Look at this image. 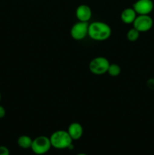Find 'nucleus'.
<instances>
[{
	"label": "nucleus",
	"mask_w": 154,
	"mask_h": 155,
	"mask_svg": "<svg viewBox=\"0 0 154 155\" xmlns=\"http://www.w3.org/2000/svg\"><path fill=\"white\" fill-rule=\"evenodd\" d=\"M1 99H2V95H1V92H0V101H1Z\"/></svg>",
	"instance_id": "18"
},
{
	"label": "nucleus",
	"mask_w": 154,
	"mask_h": 155,
	"mask_svg": "<svg viewBox=\"0 0 154 155\" xmlns=\"http://www.w3.org/2000/svg\"><path fill=\"white\" fill-rule=\"evenodd\" d=\"M107 73L112 77H117L121 73V68L117 64H110Z\"/></svg>",
	"instance_id": "12"
},
{
	"label": "nucleus",
	"mask_w": 154,
	"mask_h": 155,
	"mask_svg": "<svg viewBox=\"0 0 154 155\" xmlns=\"http://www.w3.org/2000/svg\"><path fill=\"white\" fill-rule=\"evenodd\" d=\"M32 143H33V139L28 136L23 135L21 136L18 139V145L20 148H24V149H28L31 148Z\"/></svg>",
	"instance_id": "11"
},
{
	"label": "nucleus",
	"mask_w": 154,
	"mask_h": 155,
	"mask_svg": "<svg viewBox=\"0 0 154 155\" xmlns=\"http://www.w3.org/2000/svg\"><path fill=\"white\" fill-rule=\"evenodd\" d=\"M67 132L72 140H78L83 135L82 126L79 123H72L68 127Z\"/></svg>",
	"instance_id": "9"
},
{
	"label": "nucleus",
	"mask_w": 154,
	"mask_h": 155,
	"mask_svg": "<svg viewBox=\"0 0 154 155\" xmlns=\"http://www.w3.org/2000/svg\"><path fill=\"white\" fill-rule=\"evenodd\" d=\"M51 148L50 138L45 136H40L33 140L31 150L34 154L42 155L48 153Z\"/></svg>",
	"instance_id": "3"
},
{
	"label": "nucleus",
	"mask_w": 154,
	"mask_h": 155,
	"mask_svg": "<svg viewBox=\"0 0 154 155\" xmlns=\"http://www.w3.org/2000/svg\"><path fill=\"white\" fill-rule=\"evenodd\" d=\"M76 155H88V154H85V153H79V154H76Z\"/></svg>",
	"instance_id": "17"
},
{
	"label": "nucleus",
	"mask_w": 154,
	"mask_h": 155,
	"mask_svg": "<svg viewBox=\"0 0 154 155\" xmlns=\"http://www.w3.org/2000/svg\"><path fill=\"white\" fill-rule=\"evenodd\" d=\"M88 22L78 21L72 25L70 30V35L75 40H82L88 36Z\"/></svg>",
	"instance_id": "6"
},
{
	"label": "nucleus",
	"mask_w": 154,
	"mask_h": 155,
	"mask_svg": "<svg viewBox=\"0 0 154 155\" xmlns=\"http://www.w3.org/2000/svg\"><path fill=\"white\" fill-rule=\"evenodd\" d=\"M132 8L137 15H149L153 10L154 4L152 0H137L133 4Z\"/></svg>",
	"instance_id": "7"
},
{
	"label": "nucleus",
	"mask_w": 154,
	"mask_h": 155,
	"mask_svg": "<svg viewBox=\"0 0 154 155\" xmlns=\"http://www.w3.org/2000/svg\"><path fill=\"white\" fill-rule=\"evenodd\" d=\"M5 114H6V111L5 107H3V106L0 105V119L4 117L5 116Z\"/></svg>",
	"instance_id": "16"
},
{
	"label": "nucleus",
	"mask_w": 154,
	"mask_h": 155,
	"mask_svg": "<svg viewBox=\"0 0 154 155\" xmlns=\"http://www.w3.org/2000/svg\"><path fill=\"white\" fill-rule=\"evenodd\" d=\"M92 15L91 9L87 5H80L75 10V16L79 21L88 22Z\"/></svg>",
	"instance_id": "8"
},
{
	"label": "nucleus",
	"mask_w": 154,
	"mask_h": 155,
	"mask_svg": "<svg viewBox=\"0 0 154 155\" xmlns=\"http://www.w3.org/2000/svg\"><path fill=\"white\" fill-rule=\"evenodd\" d=\"M137 14L133 8H125L121 13V20L125 24H133L135 20Z\"/></svg>",
	"instance_id": "10"
},
{
	"label": "nucleus",
	"mask_w": 154,
	"mask_h": 155,
	"mask_svg": "<svg viewBox=\"0 0 154 155\" xmlns=\"http://www.w3.org/2000/svg\"><path fill=\"white\" fill-rule=\"evenodd\" d=\"M146 86H147L148 89H149L150 90L154 91V78H149V80L146 81Z\"/></svg>",
	"instance_id": "15"
},
{
	"label": "nucleus",
	"mask_w": 154,
	"mask_h": 155,
	"mask_svg": "<svg viewBox=\"0 0 154 155\" xmlns=\"http://www.w3.org/2000/svg\"><path fill=\"white\" fill-rule=\"evenodd\" d=\"M51 147L56 149H66L72 144V139L67 131L57 130L50 136Z\"/></svg>",
	"instance_id": "2"
},
{
	"label": "nucleus",
	"mask_w": 154,
	"mask_h": 155,
	"mask_svg": "<svg viewBox=\"0 0 154 155\" xmlns=\"http://www.w3.org/2000/svg\"><path fill=\"white\" fill-rule=\"evenodd\" d=\"M153 26V20L149 15H137L133 23V27L140 33H145L152 29Z\"/></svg>",
	"instance_id": "5"
},
{
	"label": "nucleus",
	"mask_w": 154,
	"mask_h": 155,
	"mask_svg": "<svg viewBox=\"0 0 154 155\" xmlns=\"http://www.w3.org/2000/svg\"><path fill=\"white\" fill-rule=\"evenodd\" d=\"M110 62L104 57H96L89 63V71L95 75H102L108 71Z\"/></svg>",
	"instance_id": "4"
},
{
	"label": "nucleus",
	"mask_w": 154,
	"mask_h": 155,
	"mask_svg": "<svg viewBox=\"0 0 154 155\" xmlns=\"http://www.w3.org/2000/svg\"><path fill=\"white\" fill-rule=\"evenodd\" d=\"M112 30L110 26L101 21H95L89 24L88 36L95 41H104L111 36Z\"/></svg>",
	"instance_id": "1"
},
{
	"label": "nucleus",
	"mask_w": 154,
	"mask_h": 155,
	"mask_svg": "<svg viewBox=\"0 0 154 155\" xmlns=\"http://www.w3.org/2000/svg\"><path fill=\"white\" fill-rule=\"evenodd\" d=\"M0 155H10L9 149L5 146L1 145L0 146Z\"/></svg>",
	"instance_id": "14"
},
{
	"label": "nucleus",
	"mask_w": 154,
	"mask_h": 155,
	"mask_svg": "<svg viewBox=\"0 0 154 155\" xmlns=\"http://www.w3.org/2000/svg\"><path fill=\"white\" fill-rule=\"evenodd\" d=\"M139 36H140V32L134 27L130 29L127 33V38L130 42H135L138 39Z\"/></svg>",
	"instance_id": "13"
}]
</instances>
